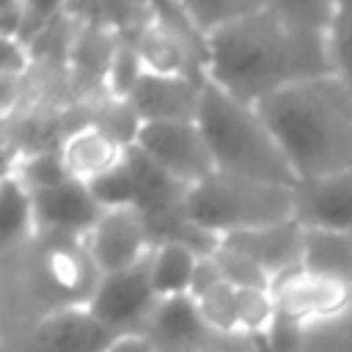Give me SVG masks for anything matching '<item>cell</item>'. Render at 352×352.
<instances>
[{
  "instance_id": "obj_1",
  "label": "cell",
  "mask_w": 352,
  "mask_h": 352,
  "mask_svg": "<svg viewBox=\"0 0 352 352\" xmlns=\"http://www.w3.org/2000/svg\"><path fill=\"white\" fill-rule=\"evenodd\" d=\"M204 44L206 80L248 104L333 72L327 36L294 28L267 6L217 28Z\"/></svg>"
},
{
  "instance_id": "obj_2",
  "label": "cell",
  "mask_w": 352,
  "mask_h": 352,
  "mask_svg": "<svg viewBox=\"0 0 352 352\" xmlns=\"http://www.w3.org/2000/svg\"><path fill=\"white\" fill-rule=\"evenodd\" d=\"M256 107L297 182L352 170V85L336 72L286 85Z\"/></svg>"
},
{
  "instance_id": "obj_3",
  "label": "cell",
  "mask_w": 352,
  "mask_h": 352,
  "mask_svg": "<svg viewBox=\"0 0 352 352\" xmlns=\"http://www.w3.org/2000/svg\"><path fill=\"white\" fill-rule=\"evenodd\" d=\"M195 124L209 146L214 170L272 184H297L275 135L256 104H248L206 80L201 88Z\"/></svg>"
},
{
  "instance_id": "obj_4",
  "label": "cell",
  "mask_w": 352,
  "mask_h": 352,
  "mask_svg": "<svg viewBox=\"0 0 352 352\" xmlns=\"http://www.w3.org/2000/svg\"><path fill=\"white\" fill-rule=\"evenodd\" d=\"M184 212L192 226L223 239L236 231L294 220V187L214 170L187 190Z\"/></svg>"
},
{
  "instance_id": "obj_5",
  "label": "cell",
  "mask_w": 352,
  "mask_h": 352,
  "mask_svg": "<svg viewBox=\"0 0 352 352\" xmlns=\"http://www.w3.org/2000/svg\"><path fill=\"white\" fill-rule=\"evenodd\" d=\"M132 148L187 190L214 173V160L195 121H146L138 126Z\"/></svg>"
},
{
  "instance_id": "obj_6",
  "label": "cell",
  "mask_w": 352,
  "mask_h": 352,
  "mask_svg": "<svg viewBox=\"0 0 352 352\" xmlns=\"http://www.w3.org/2000/svg\"><path fill=\"white\" fill-rule=\"evenodd\" d=\"M157 302L160 297L154 292L148 253L129 270L102 275L94 297L88 300V311L116 336H143Z\"/></svg>"
},
{
  "instance_id": "obj_7",
  "label": "cell",
  "mask_w": 352,
  "mask_h": 352,
  "mask_svg": "<svg viewBox=\"0 0 352 352\" xmlns=\"http://www.w3.org/2000/svg\"><path fill=\"white\" fill-rule=\"evenodd\" d=\"M129 41L143 63V72L162 77H190L198 82L206 80L204 36L162 19H148Z\"/></svg>"
},
{
  "instance_id": "obj_8",
  "label": "cell",
  "mask_w": 352,
  "mask_h": 352,
  "mask_svg": "<svg viewBox=\"0 0 352 352\" xmlns=\"http://www.w3.org/2000/svg\"><path fill=\"white\" fill-rule=\"evenodd\" d=\"M85 245L102 275H113L135 267L154 248L148 226L135 206L104 209L96 226L88 231Z\"/></svg>"
},
{
  "instance_id": "obj_9",
  "label": "cell",
  "mask_w": 352,
  "mask_h": 352,
  "mask_svg": "<svg viewBox=\"0 0 352 352\" xmlns=\"http://www.w3.org/2000/svg\"><path fill=\"white\" fill-rule=\"evenodd\" d=\"M129 148L132 146L118 140L104 126H99L94 121H82L63 132V138L58 143V157H60V165L69 179L91 187L94 182L118 170L126 162Z\"/></svg>"
},
{
  "instance_id": "obj_10",
  "label": "cell",
  "mask_w": 352,
  "mask_h": 352,
  "mask_svg": "<svg viewBox=\"0 0 352 352\" xmlns=\"http://www.w3.org/2000/svg\"><path fill=\"white\" fill-rule=\"evenodd\" d=\"M121 336L110 333L88 305L47 314L30 333L28 352H107Z\"/></svg>"
},
{
  "instance_id": "obj_11",
  "label": "cell",
  "mask_w": 352,
  "mask_h": 352,
  "mask_svg": "<svg viewBox=\"0 0 352 352\" xmlns=\"http://www.w3.org/2000/svg\"><path fill=\"white\" fill-rule=\"evenodd\" d=\"M294 220L302 228L352 234V170L297 182Z\"/></svg>"
},
{
  "instance_id": "obj_12",
  "label": "cell",
  "mask_w": 352,
  "mask_h": 352,
  "mask_svg": "<svg viewBox=\"0 0 352 352\" xmlns=\"http://www.w3.org/2000/svg\"><path fill=\"white\" fill-rule=\"evenodd\" d=\"M36 223L38 234H72L88 236V231L102 217V206L94 198L91 187L74 179H66L55 187L36 190Z\"/></svg>"
},
{
  "instance_id": "obj_13",
  "label": "cell",
  "mask_w": 352,
  "mask_h": 352,
  "mask_svg": "<svg viewBox=\"0 0 352 352\" xmlns=\"http://www.w3.org/2000/svg\"><path fill=\"white\" fill-rule=\"evenodd\" d=\"M223 245L253 258L275 280L297 267H302L305 253V228L297 220H283L275 226H261L250 231H236L220 239Z\"/></svg>"
},
{
  "instance_id": "obj_14",
  "label": "cell",
  "mask_w": 352,
  "mask_h": 352,
  "mask_svg": "<svg viewBox=\"0 0 352 352\" xmlns=\"http://www.w3.org/2000/svg\"><path fill=\"white\" fill-rule=\"evenodd\" d=\"M206 82V80H204ZM204 82L190 77H162L143 72L126 104L140 124L146 121H195Z\"/></svg>"
},
{
  "instance_id": "obj_15",
  "label": "cell",
  "mask_w": 352,
  "mask_h": 352,
  "mask_svg": "<svg viewBox=\"0 0 352 352\" xmlns=\"http://www.w3.org/2000/svg\"><path fill=\"white\" fill-rule=\"evenodd\" d=\"M272 297L280 311H289L308 322L338 314L352 297V283L314 275L305 267H297L272 280Z\"/></svg>"
},
{
  "instance_id": "obj_16",
  "label": "cell",
  "mask_w": 352,
  "mask_h": 352,
  "mask_svg": "<svg viewBox=\"0 0 352 352\" xmlns=\"http://www.w3.org/2000/svg\"><path fill=\"white\" fill-rule=\"evenodd\" d=\"M209 327L201 319L198 300L192 294H176V297H162L143 330V338L151 344H168V346H187L195 344Z\"/></svg>"
},
{
  "instance_id": "obj_17",
  "label": "cell",
  "mask_w": 352,
  "mask_h": 352,
  "mask_svg": "<svg viewBox=\"0 0 352 352\" xmlns=\"http://www.w3.org/2000/svg\"><path fill=\"white\" fill-rule=\"evenodd\" d=\"M38 236V223H36V201L33 190L25 184V179L16 170L3 173V187H0V239L3 250L22 248Z\"/></svg>"
},
{
  "instance_id": "obj_18",
  "label": "cell",
  "mask_w": 352,
  "mask_h": 352,
  "mask_svg": "<svg viewBox=\"0 0 352 352\" xmlns=\"http://www.w3.org/2000/svg\"><path fill=\"white\" fill-rule=\"evenodd\" d=\"M63 16L85 28H102L121 38H132L148 19H154L135 0H66Z\"/></svg>"
},
{
  "instance_id": "obj_19",
  "label": "cell",
  "mask_w": 352,
  "mask_h": 352,
  "mask_svg": "<svg viewBox=\"0 0 352 352\" xmlns=\"http://www.w3.org/2000/svg\"><path fill=\"white\" fill-rule=\"evenodd\" d=\"M302 267L314 275L352 283V234L305 228Z\"/></svg>"
},
{
  "instance_id": "obj_20",
  "label": "cell",
  "mask_w": 352,
  "mask_h": 352,
  "mask_svg": "<svg viewBox=\"0 0 352 352\" xmlns=\"http://www.w3.org/2000/svg\"><path fill=\"white\" fill-rule=\"evenodd\" d=\"M198 253L182 242H162L151 250V280L157 297H176L190 294L192 272L198 264Z\"/></svg>"
},
{
  "instance_id": "obj_21",
  "label": "cell",
  "mask_w": 352,
  "mask_h": 352,
  "mask_svg": "<svg viewBox=\"0 0 352 352\" xmlns=\"http://www.w3.org/2000/svg\"><path fill=\"white\" fill-rule=\"evenodd\" d=\"M190 25L206 38L209 33H214L217 28L242 19L258 8L267 6V0H179Z\"/></svg>"
},
{
  "instance_id": "obj_22",
  "label": "cell",
  "mask_w": 352,
  "mask_h": 352,
  "mask_svg": "<svg viewBox=\"0 0 352 352\" xmlns=\"http://www.w3.org/2000/svg\"><path fill=\"white\" fill-rule=\"evenodd\" d=\"M212 258L217 261L223 280L231 283L234 289H264V292H272V278L267 275V270H261L245 253H239V250H234V248L220 242V248L212 253Z\"/></svg>"
},
{
  "instance_id": "obj_23",
  "label": "cell",
  "mask_w": 352,
  "mask_h": 352,
  "mask_svg": "<svg viewBox=\"0 0 352 352\" xmlns=\"http://www.w3.org/2000/svg\"><path fill=\"white\" fill-rule=\"evenodd\" d=\"M201 319L214 333H236L239 330V308H236V289L231 283H217L212 292L198 297Z\"/></svg>"
},
{
  "instance_id": "obj_24",
  "label": "cell",
  "mask_w": 352,
  "mask_h": 352,
  "mask_svg": "<svg viewBox=\"0 0 352 352\" xmlns=\"http://www.w3.org/2000/svg\"><path fill=\"white\" fill-rule=\"evenodd\" d=\"M267 8H272L294 28L327 36L336 0H267Z\"/></svg>"
},
{
  "instance_id": "obj_25",
  "label": "cell",
  "mask_w": 352,
  "mask_h": 352,
  "mask_svg": "<svg viewBox=\"0 0 352 352\" xmlns=\"http://www.w3.org/2000/svg\"><path fill=\"white\" fill-rule=\"evenodd\" d=\"M333 72L352 85V0H336L327 30Z\"/></svg>"
},
{
  "instance_id": "obj_26",
  "label": "cell",
  "mask_w": 352,
  "mask_h": 352,
  "mask_svg": "<svg viewBox=\"0 0 352 352\" xmlns=\"http://www.w3.org/2000/svg\"><path fill=\"white\" fill-rule=\"evenodd\" d=\"M236 308H239V330L245 333H264L278 311L272 292L264 289H236Z\"/></svg>"
},
{
  "instance_id": "obj_27",
  "label": "cell",
  "mask_w": 352,
  "mask_h": 352,
  "mask_svg": "<svg viewBox=\"0 0 352 352\" xmlns=\"http://www.w3.org/2000/svg\"><path fill=\"white\" fill-rule=\"evenodd\" d=\"M267 336V346L272 352H297L300 344H302V336H305V322L289 311H275L270 327L264 330Z\"/></svg>"
},
{
  "instance_id": "obj_28",
  "label": "cell",
  "mask_w": 352,
  "mask_h": 352,
  "mask_svg": "<svg viewBox=\"0 0 352 352\" xmlns=\"http://www.w3.org/2000/svg\"><path fill=\"white\" fill-rule=\"evenodd\" d=\"M63 8H66V0H25V22H22L19 41L30 44L33 38H38L52 22L63 16Z\"/></svg>"
},
{
  "instance_id": "obj_29",
  "label": "cell",
  "mask_w": 352,
  "mask_h": 352,
  "mask_svg": "<svg viewBox=\"0 0 352 352\" xmlns=\"http://www.w3.org/2000/svg\"><path fill=\"white\" fill-rule=\"evenodd\" d=\"M135 3L143 6L154 19H162V22H170V25H179V28H184V30L198 33V30L190 25V19H187V14H184V8H182L179 0H135ZM198 36H201V33H198Z\"/></svg>"
},
{
  "instance_id": "obj_30",
  "label": "cell",
  "mask_w": 352,
  "mask_h": 352,
  "mask_svg": "<svg viewBox=\"0 0 352 352\" xmlns=\"http://www.w3.org/2000/svg\"><path fill=\"white\" fill-rule=\"evenodd\" d=\"M217 283H223V275H220V267L212 256H201L198 264H195V272H192V283H190V294L198 300L204 297L206 292H212Z\"/></svg>"
},
{
  "instance_id": "obj_31",
  "label": "cell",
  "mask_w": 352,
  "mask_h": 352,
  "mask_svg": "<svg viewBox=\"0 0 352 352\" xmlns=\"http://www.w3.org/2000/svg\"><path fill=\"white\" fill-rule=\"evenodd\" d=\"M3 38H19L25 22V0H3Z\"/></svg>"
},
{
  "instance_id": "obj_32",
  "label": "cell",
  "mask_w": 352,
  "mask_h": 352,
  "mask_svg": "<svg viewBox=\"0 0 352 352\" xmlns=\"http://www.w3.org/2000/svg\"><path fill=\"white\" fill-rule=\"evenodd\" d=\"M107 352H157L154 344L143 336H121Z\"/></svg>"
}]
</instances>
